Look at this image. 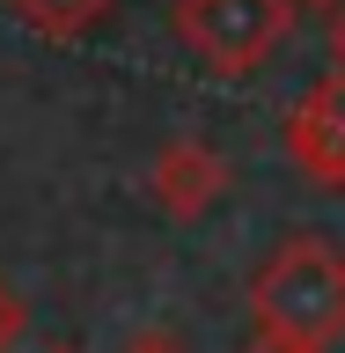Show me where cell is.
<instances>
[{
    "instance_id": "cell-1",
    "label": "cell",
    "mask_w": 345,
    "mask_h": 353,
    "mask_svg": "<svg viewBox=\"0 0 345 353\" xmlns=\"http://www.w3.org/2000/svg\"><path fill=\"white\" fill-rule=\"evenodd\" d=\"M250 316L264 339L294 346H331L345 331V250L331 236H286L272 258L250 272Z\"/></svg>"
},
{
    "instance_id": "cell-2",
    "label": "cell",
    "mask_w": 345,
    "mask_h": 353,
    "mask_svg": "<svg viewBox=\"0 0 345 353\" xmlns=\"http://www.w3.org/2000/svg\"><path fill=\"white\" fill-rule=\"evenodd\" d=\"M302 0H176V37L213 74H258L294 30Z\"/></svg>"
},
{
    "instance_id": "cell-3",
    "label": "cell",
    "mask_w": 345,
    "mask_h": 353,
    "mask_svg": "<svg viewBox=\"0 0 345 353\" xmlns=\"http://www.w3.org/2000/svg\"><path fill=\"white\" fill-rule=\"evenodd\" d=\"M286 162L316 192H345V74L338 66L294 103V118H286Z\"/></svg>"
},
{
    "instance_id": "cell-4",
    "label": "cell",
    "mask_w": 345,
    "mask_h": 353,
    "mask_svg": "<svg viewBox=\"0 0 345 353\" xmlns=\"http://www.w3.org/2000/svg\"><path fill=\"white\" fill-rule=\"evenodd\" d=\"M147 192L169 221H206L220 206V192H228V162L206 140H169L147 170Z\"/></svg>"
},
{
    "instance_id": "cell-5",
    "label": "cell",
    "mask_w": 345,
    "mask_h": 353,
    "mask_svg": "<svg viewBox=\"0 0 345 353\" xmlns=\"http://www.w3.org/2000/svg\"><path fill=\"white\" fill-rule=\"evenodd\" d=\"M110 8H118V0H8V15H15L22 30L52 37V44H74V37H88V30H103Z\"/></svg>"
},
{
    "instance_id": "cell-6",
    "label": "cell",
    "mask_w": 345,
    "mask_h": 353,
    "mask_svg": "<svg viewBox=\"0 0 345 353\" xmlns=\"http://www.w3.org/2000/svg\"><path fill=\"white\" fill-rule=\"evenodd\" d=\"M30 331V302H22L15 287L0 280V353H15V339Z\"/></svg>"
},
{
    "instance_id": "cell-7",
    "label": "cell",
    "mask_w": 345,
    "mask_h": 353,
    "mask_svg": "<svg viewBox=\"0 0 345 353\" xmlns=\"http://www.w3.org/2000/svg\"><path fill=\"white\" fill-rule=\"evenodd\" d=\"M324 44H331V66L345 74V0L331 8V22H324Z\"/></svg>"
},
{
    "instance_id": "cell-8",
    "label": "cell",
    "mask_w": 345,
    "mask_h": 353,
    "mask_svg": "<svg viewBox=\"0 0 345 353\" xmlns=\"http://www.w3.org/2000/svg\"><path fill=\"white\" fill-rule=\"evenodd\" d=\"M125 353H184V346H176L169 331H140V339H132V346H125Z\"/></svg>"
},
{
    "instance_id": "cell-9",
    "label": "cell",
    "mask_w": 345,
    "mask_h": 353,
    "mask_svg": "<svg viewBox=\"0 0 345 353\" xmlns=\"http://www.w3.org/2000/svg\"><path fill=\"white\" fill-rule=\"evenodd\" d=\"M242 353H324V346H294V339H264V331H258Z\"/></svg>"
},
{
    "instance_id": "cell-10",
    "label": "cell",
    "mask_w": 345,
    "mask_h": 353,
    "mask_svg": "<svg viewBox=\"0 0 345 353\" xmlns=\"http://www.w3.org/2000/svg\"><path fill=\"white\" fill-rule=\"evenodd\" d=\"M302 8H338V0H302Z\"/></svg>"
},
{
    "instance_id": "cell-11",
    "label": "cell",
    "mask_w": 345,
    "mask_h": 353,
    "mask_svg": "<svg viewBox=\"0 0 345 353\" xmlns=\"http://www.w3.org/2000/svg\"><path fill=\"white\" fill-rule=\"evenodd\" d=\"M52 353H81V346H52Z\"/></svg>"
}]
</instances>
